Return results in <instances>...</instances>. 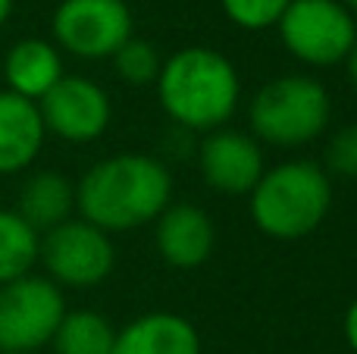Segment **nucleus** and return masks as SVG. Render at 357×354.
<instances>
[{
	"label": "nucleus",
	"mask_w": 357,
	"mask_h": 354,
	"mask_svg": "<svg viewBox=\"0 0 357 354\" xmlns=\"http://www.w3.org/2000/svg\"><path fill=\"white\" fill-rule=\"evenodd\" d=\"M173 204V176L151 154H113L75 182V210L107 236L148 226Z\"/></svg>",
	"instance_id": "nucleus-1"
},
{
	"label": "nucleus",
	"mask_w": 357,
	"mask_h": 354,
	"mask_svg": "<svg viewBox=\"0 0 357 354\" xmlns=\"http://www.w3.org/2000/svg\"><path fill=\"white\" fill-rule=\"evenodd\" d=\"M157 100L163 113L185 132L226 129L241 100V79L235 63L213 47H182L163 60L157 75Z\"/></svg>",
	"instance_id": "nucleus-2"
},
{
	"label": "nucleus",
	"mask_w": 357,
	"mask_h": 354,
	"mask_svg": "<svg viewBox=\"0 0 357 354\" xmlns=\"http://www.w3.org/2000/svg\"><path fill=\"white\" fill-rule=\"evenodd\" d=\"M333 207V179L317 160L298 157L264 169L248 194L251 223L276 242H295L323 226Z\"/></svg>",
	"instance_id": "nucleus-3"
},
{
	"label": "nucleus",
	"mask_w": 357,
	"mask_h": 354,
	"mask_svg": "<svg viewBox=\"0 0 357 354\" xmlns=\"http://www.w3.org/2000/svg\"><path fill=\"white\" fill-rule=\"evenodd\" d=\"M333 119V98L314 75H276L248 104V125L260 144L304 148L314 144Z\"/></svg>",
	"instance_id": "nucleus-4"
},
{
	"label": "nucleus",
	"mask_w": 357,
	"mask_h": 354,
	"mask_svg": "<svg viewBox=\"0 0 357 354\" xmlns=\"http://www.w3.org/2000/svg\"><path fill=\"white\" fill-rule=\"evenodd\" d=\"M279 41L298 63L329 69L345 63L357 41V16L342 0H291L276 22Z\"/></svg>",
	"instance_id": "nucleus-5"
},
{
	"label": "nucleus",
	"mask_w": 357,
	"mask_h": 354,
	"mask_svg": "<svg viewBox=\"0 0 357 354\" xmlns=\"http://www.w3.org/2000/svg\"><path fill=\"white\" fill-rule=\"evenodd\" d=\"M66 317V298L47 276H22L0 286V351L31 354L50 345L60 320Z\"/></svg>",
	"instance_id": "nucleus-6"
},
{
	"label": "nucleus",
	"mask_w": 357,
	"mask_h": 354,
	"mask_svg": "<svg viewBox=\"0 0 357 354\" xmlns=\"http://www.w3.org/2000/svg\"><path fill=\"white\" fill-rule=\"evenodd\" d=\"M38 261L47 270V279L60 288H94L110 279L116 267V248L104 229L79 217L44 232Z\"/></svg>",
	"instance_id": "nucleus-7"
},
{
	"label": "nucleus",
	"mask_w": 357,
	"mask_h": 354,
	"mask_svg": "<svg viewBox=\"0 0 357 354\" xmlns=\"http://www.w3.org/2000/svg\"><path fill=\"white\" fill-rule=\"evenodd\" d=\"M126 0H60L50 19L54 44L79 60H110L132 38Z\"/></svg>",
	"instance_id": "nucleus-8"
},
{
	"label": "nucleus",
	"mask_w": 357,
	"mask_h": 354,
	"mask_svg": "<svg viewBox=\"0 0 357 354\" xmlns=\"http://www.w3.org/2000/svg\"><path fill=\"white\" fill-rule=\"evenodd\" d=\"M44 129L69 144L98 141L113 119V100L104 88L88 75H63L41 100Z\"/></svg>",
	"instance_id": "nucleus-9"
},
{
	"label": "nucleus",
	"mask_w": 357,
	"mask_h": 354,
	"mask_svg": "<svg viewBox=\"0 0 357 354\" xmlns=\"http://www.w3.org/2000/svg\"><path fill=\"white\" fill-rule=\"evenodd\" d=\"M197 169L207 188L220 194H251L266 169L264 144L251 132L216 129L197 148Z\"/></svg>",
	"instance_id": "nucleus-10"
},
{
	"label": "nucleus",
	"mask_w": 357,
	"mask_h": 354,
	"mask_svg": "<svg viewBox=\"0 0 357 354\" xmlns=\"http://www.w3.org/2000/svg\"><path fill=\"white\" fill-rule=\"evenodd\" d=\"M154 245L176 270H195L210 261L216 248V226L197 204H169L154 220Z\"/></svg>",
	"instance_id": "nucleus-11"
},
{
	"label": "nucleus",
	"mask_w": 357,
	"mask_h": 354,
	"mask_svg": "<svg viewBox=\"0 0 357 354\" xmlns=\"http://www.w3.org/2000/svg\"><path fill=\"white\" fill-rule=\"evenodd\" d=\"M41 110L35 100H25L13 91H0V176H16L38 160L44 148Z\"/></svg>",
	"instance_id": "nucleus-12"
},
{
	"label": "nucleus",
	"mask_w": 357,
	"mask_h": 354,
	"mask_svg": "<svg viewBox=\"0 0 357 354\" xmlns=\"http://www.w3.org/2000/svg\"><path fill=\"white\" fill-rule=\"evenodd\" d=\"M113 354H201V336L182 314L151 311L116 330Z\"/></svg>",
	"instance_id": "nucleus-13"
},
{
	"label": "nucleus",
	"mask_w": 357,
	"mask_h": 354,
	"mask_svg": "<svg viewBox=\"0 0 357 354\" xmlns=\"http://www.w3.org/2000/svg\"><path fill=\"white\" fill-rule=\"evenodd\" d=\"M63 75H66V69H63V54L54 41L22 38V41H16L6 50V60H3L6 91L19 94V98L38 104Z\"/></svg>",
	"instance_id": "nucleus-14"
},
{
	"label": "nucleus",
	"mask_w": 357,
	"mask_h": 354,
	"mask_svg": "<svg viewBox=\"0 0 357 354\" xmlns=\"http://www.w3.org/2000/svg\"><path fill=\"white\" fill-rule=\"evenodd\" d=\"M73 210H75V185L56 169H38L19 188L16 213L38 236L73 220Z\"/></svg>",
	"instance_id": "nucleus-15"
},
{
	"label": "nucleus",
	"mask_w": 357,
	"mask_h": 354,
	"mask_svg": "<svg viewBox=\"0 0 357 354\" xmlns=\"http://www.w3.org/2000/svg\"><path fill=\"white\" fill-rule=\"evenodd\" d=\"M113 342L116 330L98 311H66L50 339L56 354H113Z\"/></svg>",
	"instance_id": "nucleus-16"
},
{
	"label": "nucleus",
	"mask_w": 357,
	"mask_h": 354,
	"mask_svg": "<svg viewBox=\"0 0 357 354\" xmlns=\"http://www.w3.org/2000/svg\"><path fill=\"white\" fill-rule=\"evenodd\" d=\"M41 251V236L16 210H0V286L31 273Z\"/></svg>",
	"instance_id": "nucleus-17"
},
{
	"label": "nucleus",
	"mask_w": 357,
	"mask_h": 354,
	"mask_svg": "<svg viewBox=\"0 0 357 354\" xmlns=\"http://www.w3.org/2000/svg\"><path fill=\"white\" fill-rule=\"evenodd\" d=\"M110 60H113V69H116L119 79L135 88L154 85L163 69V56H160V50H157V44L148 41V38H135V35H132Z\"/></svg>",
	"instance_id": "nucleus-18"
},
{
	"label": "nucleus",
	"mask_w": 357,
	"mask_h": 354,
	"mask_svg": "<svg viewBox=\"0 0 357 354\" xmlns=\"http://www.w3.org/2000/svg\"><path fill=\"white\" fill-rule=\"evenodd\" d=\"M291 0H220L226 19L241 31L276 29Z\"/></svg>",
	"instance_id": "nucleus-19"
},
{
	"label": "nucleus",
	"mask_w": 357,
	"mask_h": 354,
	"mask_svg": "<svg viewBox=\"0 0 357 354\" xmlns=\"http://www.w3.org/2000/svg\"><path fill=\"white\" fill-rule=\"evenodd\" d=\"M323 169H326L329 179H357V123L342 125L339 132H333L323 151Z\"/></svg>",
	"instance_id": "nucleus-20"
},
{
	"label": "nucleus",
	"mask_w": 357,
	"mask_h": 354,
	"mask_svg": "<svg viewBox=\"0 0 357 354\" xmlns=\"http://www.w3.org/2000/svg\"><path fill=\"white\" fill-rule=\"evenodd\" d=\"M342 330H345V342H348V348L357 354V298L351 301V305H348L345 320H342Z\"/></svg>",
	"instance_id": "nucleus-21"
},
{
	"label": "nucleus",
	"mask_w": 357,
	"mask_h": 354,
	"mask_svg": "<svg viewBox=\"0 0 357 354\" xmlns=\"http://www.w3.org/2000/svg\"><path fill=\"white\" fill-rule=\"evenodd\" d=\"M345 72H348V82H351V88L357 91V41H354V47L348 50V56H345Z\"/></svg>",
	"instance_id": "nucleus-22"
},
{
	"label": "nucleus",
	"mask_w": 357,
	"mask_h": 354,
	"mask_svg": "<svg viewBox=\"0 0 357 354\" xmlns=\"http://www.w3.org/2000/svg\"><path fill=\"white\" fill-rule=\"evenodd\" d=\"M13 3H16V0H0V25L10 22V16H13Z\"/></svg>",
	"instance_id": "nucleus-23"
},
{
	"label": "nucleus",
	"mask_w": 357,
	"mask_h": 354,
	"mask_svg": "<svg viewBox=\"0 0 357 354\" xmlns=\"http://www.w3.org/2000/svg\"><path fill=\"white\" fill-rule=\"evenodd\" d=\"M342 3H345V6H348V10H351V13H354V16H357V0H342Z\"/></svg>",
	"instance_id": "nucleus-24"
},
{
	"label": "nucleus",
	"mask_w": 357,
	"mask_h": 354,
	"mask_svg": "<svg viewBox=\"0 0 357 354\" xmlns=\"http://www.w3.org/2000/svg\"><path fill=\"white\" fill-rule=\"evenodd\" d=\"M0 354H16V351H0Z\"/></svg>",
	"instance_id": "nucleus-25"
}]
</instances>
